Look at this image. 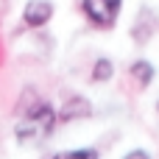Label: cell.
<instances>
[{"mask_svg": "<svg viewBox=\"0 0 159 159\" xmlns=\"http://www.w3.org/2000/svg\"><path fill=\"white\" fill-rule=\"evenodd\" d=\"M56 109L45 101H34L28 109H22V120L14 129V137L20 145H39L45 143L56 129Z\"/></svg>", "mask_w": 159, "mask_h": 159, "instance_id": "obj_1", "label": "cell"}, {"mask_svg": "<svg viewBox=\"0 0 159 159\" xmlns=\"http://www.w3.org/2000/svg\"><path fill=\"white\" fill-rule=\"evenodd\" d=\"M81 11L95 28H112L123 11V0H81Z\"/></svg>", "mask_w": 159, "mask_h": 159, "instance_id": "obj_2", "label": "cell"}, {"mask_svg": "<svg viewBox=\"0 0 159 159\" xmlns=\"http://www.w3.org/2000/svg\"><path fill=\"white\" fill-rule=\"evenodd\" d=\"M53 3L50 0H28L25 8H22V22L28 28H42L53 20Z\"/></svg>", "mask_w": 159, "mask_h": 159, "instance_id": "obj_3", "label": "cell"}, {"mask_svg": "<svg viewBox=\"0 0 159 159\" xmlns=\"http://www.w3.org/2000/svg\"><path fill=\"white\" fill-rule=\"evenodd\" d=\"M92 115V103L84 98V95H73L59 112H56V117L61 120V123H70V120H84V117H89Z\"/></svg>", "mask_w": 159, "mask_h": 159, "instance_id": "obj_4", "label": "cell"}, {"mask_svg": "<svg viewBox=\"0 0 159 159\" xmlns=\"http://www.w3.org/2000/svg\"><path fill=\"white\" fill-rule=\"evenodd\" d=\"M131 75H134V81L145 89V87H151V81H154V64L151 61H145V59H137L134 64H131Z\"/></svg>", "mask_w": 159, "mask_h": 159, "instance_id": "obj_5", "label": "cell"}, {"mask_svg": "<svg viewBox=\"0 0 159 159\" xmlns=\"http://www.w3.org/2000/svg\"><path fill=\"white\" fill-rule=\"evenodd\" d=\"M112 75H115V64H112L109 59H95V64H92V81L103 84V81H109Z\"/></svg>", "mask_w": 159, "mask_h": 159, "instance_id": "obj_6", "label": "cell"}, {"mask_svg": "<svg viewBox=\"0 0 159 159\" xmlns=\"http://www.w3.org/2000/svg\"><path fill=\"white\" fill-rule=\"evenodd\" d=\"M50 159H101L95 148H75V151H59Z\"/></svg>", "mask_w": 159, "mask_h": 159, "instance_id": "obj_7", "label": "cell"}, {"mask_svg": "<svg viewBox=\"0 0 159 159\" xmlns=\"http://www.w3.org/2000/svg\"><path fill=\"white\" fill-rule=\"evenodd\" d=\"M123 159H151V154H148V151H143V148H134V151H129Z\"/></svg>", "mask_w": 159, "mask_h": 159, "instance_id": "obj_8", "label": "cell"}]
</instances>
